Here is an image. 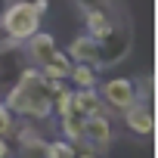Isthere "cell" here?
I'll return each mask as SVG.
<instances>
[{
    "label": "cell",
    "instance_id": "obj_1",
    "mask_svg": "<svg viewBox=\"0 0 158 158\" xmlns=\"http://www.w3.org/2000/svg\"><path fill=\"white\" fill-rule=\"evenodd\" d=\"M65 87V81H53V77H44L40 68H22L19 77H16V84L6 96V109L13 115H22V118H47L53 115V96Z\"/></svg>",
    "mask_w": 158,
    "mask_h": 158
},
{
    "label": "cell",
    "instance_id": "obj_2",
    "mask_svg": "<svg viewBox=\"0 0 158 158\" xmlns=\"http://www.w3.org/2000/svg\"><path fill=\"white\" fill-rule=\"evenodd\" d=\"M40 19H44V10L34 0H13V3L0 13V28H3L6 40L25 44L34 31H40Z\"/></svg>",
    "mask_w": 158,
    "mask_h": 158
},
{
    "label": "cell",
    "instance_id": "obj_3",
    "mask_svg": "<svg viewBox=\"0 0 158 158\" xmlns=\"http://www.w3.org/2000/svg\"><path fill=\"white\" fill-rule=\"evenodd\" d=\"M133 47V34L124 28V25H115V31L109 37L99 40V59H96V68H109V65H118L127 59Z\"/></svg>",
    "mask_w": 158,
    "mask_h": 158
},
{
    "label": "cell",
    "instance_id": "obj_4",
    "mask_svg": "<svg viewBox=\"0 0 158 158\" xmlns=\"http://www.w3.org/2000/svg\"><path fill=\"white\" fill-rule=\"evenodd\" d=\"M96 90H99L106 109H118V112H124L127 106H133V102L139 99L136 81H127V77H112V81H106V84L96 87Z\"/></svg>",
    "mask_w": 158,
    "mask_h": 158
},
{
    "label": "cell",
    "instance_id": "obj_5",
    "mask_svg": "<svg viewBox=\"0 0 158 158\" xmlns=\"http://www.w3.org/2000/svg\"><path fill=\"white\" fill-rule=\"evenodd\" d=\"M115 139V130H112V121L109 115H87L84 127H81V143H87L90 149H106L109 143Z\"/></svg>",
    "mask_w": 158,
    "mask_h": 158
},
{
    "label": "cell",
    "instance_id": "obj_6",
    "mask_svg": "<svg viewBox=\"0 0 158 158\" xmlns=\"http://www.w3.org/2000/svg\"><path fill=\"white\" fill-rule=\"evenodd\" d=\"M56 50H59V44H56V37H53V34H47V31H34V34L25 40V47H22L25 62H28L31 68H40V65H44Z\"/></svg>",
    "mask_w": 158,
    "mask_h": 158
},
{
    "label": "cell",
    "instance_id": "obj_7",
    "mask_svg": "<svg viewBox=\"0 0 158 158\" xmlns=\"http://www.w3.org/2000/svg\"><path fill=\"white\" fill-rule=\"evenodd\" d=\"M84 34H90L93 40H102L115 31V19H112V3L106 6H87L84 10Z\"/></svg>",
    "mask_w": 158,
    "mask_h": 158
},
{
    "label": "cell",
    "instance_id": "obj_8",
    "mask_svg": "<svg viewBox=\"0 0 158 158\" xmlns=\"http://www.w3.org/2000/svg\"><path fill=\"white\" fill-rule=\"evenodd\" d=\"M124 124L130 127V133H139V136H149L152 127H155V118H152V106L136 99L133 106L124 109Z\"/></svg>",
    "mask_w": 158,
    "mask_h": 158
},
{
    "label": "cell",
    "instance_id": "obj_9",
    "mask_svg": "<svg viewBox=\"0 0 158 158\" xmlns=\"http://www.w3.org/2000/svg\"><path fill=\"white\" fill-rule=\"evenodd\" d=\"M68 59L71 62H87V65H96L99 59V40H93L90 34H81V37H74L68 44Z\"/></svg>",
    "mask_w": 158,
    "mask_h": 158
},
{
    "label": "cell",
    "instance_id": "obj_10",
    "mask_svg": "<svg viewBox=\"0 0 158 158\" xmlns=\"http://www.w3.org/2000/svg\"><path fill=\"white\" fill-rule=\"evenodd\" d=\"M96 71H99L96 65L71 62V68H68V74H65V81H71L74 90H93V87H99V74H96Z\"/></svg>",
    "mask_w": 158,
    "mask_h": 158
},
{
    "label": "cell",
    "instance_id": "obj_11",
    "mask_svg": "<svg viewBox=\"0 0 158 158\" xmlns=\"http://www.w3.org/2000/svg\"><path fill=\"white\" fill-rule=\"evenodd\" d=\"M68 68H71V59H68V53H62V50H56L44 65H40V74L44 77H53V81H65V74H68Z\"/></svg>",
    "mask_w": 158,
    "mask_h": 158
},
{
    "label": "cell",
    "instance_id": "obj_12",
    "mask_svg": "<svg viewBox=\"0 0 158 158\" xmlns=\"http://www.w3.org/2000/svg\"><path fill=\"white\" fill-rule=\"evenodd\" d=\"M74 102L84 109V115H102L106 112V102L99 96V90H74Z\"/></svg>",
    "mask_w": 158,
    "mask_h": 158
},
{
    "label": "cell",
    "instance_id": "obj_13",
    "mask_svg": "<svg viewBox=\"0 0 158 158\" xmlns=\"http://www.w3.org/2000/svg\"><path fill=\"white\" fill-rule=\"evenodd\" d=\"M44 158H77V149L74 143H68L65 136L62 139H50L44 146Z\"/></svg>",
    "mask_w": 158,
    "mask_h": 158
},
{
    "label": "cell",
    "instance_id": "obj_14",
    "mask_svg": "<svg viewBox=\"0 0 158 158\" xmlns=\"http://www.w3.org/2000/svg\"><path fill=\"white\" fill-rule=\"evenodd\" d=\"M10 136H16V115L0 102V139H10Z\"/></svg>",
    "mask_w": 158,
    "mask_h": 158
},
{
    "label": "cell",
    "instance_id": "obj_15",
    "mask_svg": "<svg viewBox=\"0 0 158 158\" xmlns=\"http://www.w3.org/2000/svg\"><path fill=\"white\" fill-rule=\"evenodd\" d=\"M0 158H13V146H10V139H0Z\"/></svg>",
    "mask_w": 158,
    "mask_h": 158
},
{
    "label": "cell",
    "instance_id": "obj_16",
    "mask_svg": "<svg viewBox=\"0 0 158 158\" xmlns=\"http://www.w3.org/2000/svg\"><path fill=\"white\" fill-rule=\"evenodd\" d=\"M77 3H81V10H87V6H106L109 0H77Z\"/></svg>",
    "mask_w": 158,
    "mask_h": 158
},
{
    "label": "cell",
    "instance_id": "obj_17",
    "mask_svg": "<svg viewBox=\"0 0 158 158\" xmlns=\"http://www.w3.org/2000/svg\"><path fill=\"white\" fill-rule=\"evenodd\" d=\"M77 158H96V155H77Z\"/></svg>",
    "mask_w": 158,
    "mask_h": 158
}]
</instances>
